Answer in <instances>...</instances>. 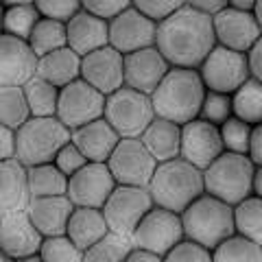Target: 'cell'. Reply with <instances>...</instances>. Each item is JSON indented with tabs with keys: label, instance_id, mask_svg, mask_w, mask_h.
I'll list each match as a JSON object with an SVG mask.
<instances>
[{
	"label": "cell",
	"instance_id": "obj_1",
	"mask_svg": "<svg viewBox=\"0 0 262 262\" xmlns=\"http://www.w3.org/2000/svg\"><path fill=\"white\" fill-rule=\"evenodd\" d=\"M214 46L216 37L212 18L194 11L188 3L158 24L155 48L170 68L199 70L206 57L214 51Z\"/></svg>",
	"mask_w": 262,
	"mask_h": 262
},
{
	"label": "cell",
	"instance_id": "obj_2",
	"mask_svg": "<svg viewBox=\"0 0 262 262\" xmlns=\"http://www.w3.org/2000/svg\"><path fill=\"white\" fill-rule=\"evenodd\" d=\"M206 92L208 90L203 85L199 70L170 68L158 90L151 94L155 118L170 120L179 127L199 118Z\"/></svg>",
	"mask_w": 262,
	"mask_h": 262
},
{
	"label": "cell",
	"instance_id": "obj_3",
	"mask_svg": "<svg viewBox=\"0 0 262 262\" xmlns=\"http://www.w3.org/2000/svg\"><path fill=\"white\" fill-rule=\"evenodd\" d=\"M149 192L155 208L182 214L192 201L206 194L203 170L194 168L192 164L184 162L182 158L158 164L149 184Z\"/></svg>",
	"mask_w": 262,
	"mask_h": 262
},
{
	"label": "cell",
	"instance_id": "obj_4",
	"mask_svg": "<svg viewBox=\"0 0 262 262\" xmlns=\"http://www.w3.org/2000/svg\"><path fill=\"white\" fill-rule=\"evenodd\" d=\"M182 225L186 241L212 251L236 234L234 208L210 194H201L182 212Z\"/></svg>",
	"mask_w": 262,
	"mask_h": 262
},
{
	"label": "cell",
	"instance_id": "obj_5",
	"mask_svg": "<svg viewBox=\"0 0 262 262\" xmlns=\"http://www.w3.org/2000/svg\"><path fill=\"white\" fill-rule=\"evenodd\" d=\"M68 142H72V131L57 116L29 118V122L15 131V160L24 168L53 164Z\"/></svg>",
	"mask_w": 262,
	"mask_h": 262
},
{
	"label": "cell",
	"instance_id": "obj_6",
	"mask_svg": "<svg viewBox=\"0 0 262 262\" xmlns=\"http://www.w3.org/2000/svg\"><path fill=\"white\" fill-rule=\"evenodd\" d=\"M253 173L256 166L247 155L225 151L203 170V188L206 194L234 208L253 194Z\"/></svg>",
	"mask_w": 262,
	"mask_h": 262
},
{
	"label": "cell",
	"instance_id": "obj_7",
	"mask_svg": "<svg viewBox=\"0 0 262 262\" xmlns=\"http://www.w3.org/2000/svg\"><path fill=\"white\" fill-rule=\"evenodd\" d=\"M103 118L114 127L120 140H140L146 127L155 120L151 96L131 88H120L107 96Z\"/></svg>",
	"mask_w": 262,
	"mask_h": 262
},
{
	"label": "cell",
	"instance_id": "obj_8",
	"mask_svg": "<svg viewBox=\"0 0 262 262\" xmlns=\"http://www.w3.org/2000/svg\"><path fill=\"white\" fill-rule=\"evenodd\" d=\"M153 199L149 188L116 186L103 206V216L107 221L110 232L131 238L140 221L153 210Z\"/></svg>",
	"mask_w": 262,
	"mask_h": 262
},
{
	"label": "cell",
	"instance_id": "obj_9",
	"mask_svg": "<svg viewBox=\"0 0 262 262\" xmlns=\"http://www.w3.org/2000/svg\"><path fill=\"white\" fill-rule=\"evenodd\" d=\"M199 75L208 92H219L227 96H232L245 81L251 79L247 55L229 51L223 46H214V51L201 63Z\"/></svg>",
	"mask_w": 262,
	"mask_h": 262
},
{
	"label": "cell",
	"instance_id": "obj_10",
	"mask_svg": "<svg viewBox=\"0 0 262 262\" xmlns=\"http://www.w3.org/2000/svg\"><path fill=\"white\" fill-rule=\"evenodd\" d=\"M184 241V225H182V214L175 212L153 208L146 214L140 225L136 227L131 243L136 249H144L158 256H166V253Z\"/></svg>",
	"mask_w": 262,
	"mask_h": 262
},
{
	"label": "cell",
	"instance_id": "obj_11",
	"mask_svg": "<svg viewBox=\"0 0 262 262\" xmlns=\"http://www.w3.org/2000/svg\"><path fill=\"white\" fill-rule=\"evenodd\" d=\"M105 101L98 90L88 85L83 79H77L75 83L59 90V103H57V118H59L70 131L103 118Z\"/></svg>",
	"mask_w": 262,
	"mask_h": 262
},
{
	"label": "cell",
	"instance_id": "obj_12",
	"mask_svg": "<svg viewBox=\"0 0 262 262\" xmlns=\"http://www.w3.org/2000/svg\"><path fill=\"white\" fill-rule=\"evenodd\" d=\"M107 168L116 186L149 188L158 162L140 140H120L116 151L107 160Z\"/></svg>",
	"mask_w": 262,
	"mask_h": 262
},
{
	"label": "cell",
	"instance_id": "obj_13",
	"mask_svg": "<svg viewBox=\"0 0 262 262\" xmlns=\"http://www.w3.org/2000/svg\"><path fill=\"white\" fill-rule=\"evenodd\" d=\"M223 153L225 146L216 125L201 118H194L182 125V151H179V158L184 162L192 164L199 170H206Z\"/></svg>",
	"mask_w": 262,
	"mask_h": 262
},
{
	"label": "cell",
	"instance_id": "obj_14",
	"mask_svg": "<svg viewBox=\"0 0 262 262\" xmlns=\"http://www.w3.org/2000/svg\"><path fill=\"white\" fill-rule=\"evenodd\" d=\"M116 182L110 173L107 164L88 162L83 168L68 179V199L75 208H96L103 210Z\"/></svg>",
	"mask_w": 262,
	"mask_h": 262
},
{
	"label": "cell",
	"instance_id": "obj_15",
	"mask_svg": "<svg viewBox=\"0 0 262 262\" xmlns=\"http://www.w3.org/2000/svg\"><path fill=\"white\" fill-rule=\"evenodd\" d=\"M155 35H158V24L144 18L134 7V3L110 22V46L122 55L155 46Z\"/></svg>",
	"mask_w": 262,
	"mask_h": 262
},
{
	"label": "cell",
	"instance_id": "obj_16",
	"mask_svg": "<svg viewBox=\"0 0 262 262\" xmlns=\"http://www.w3.org/2000/svg\"><path fill=\"white\" fill-rule=\"evenodd\" d=\"M81 79L103 96H112L125 88V55L112 46L85 55L81 59Z\"/></svg>",
	"mask_w": 262,
	"mask_h": 262
},
{
	"label": "cell",
	"instance_id": "obj_17",
	"mask_svg": "<svg viewBox=\"0 0 262 262\" xmlns=\"http://www.w3.org/2000/svg\"><path fill=\"white\" fill-rule=\"evenodd\" d=\"M212 27H214L216 46H223V48H229V51L245 53V55L262 37V29L258 27L253 13L236 11L229 5L219 15L212 18Z\"/></svg>",
	"mask_w": 262,
	"mask_h": 262
},
{
	"label": "cell",
	"instance_id": "obj_18",
	"mask_svg": "<svg viewBox=\"0 0 262 262\" xmlns=\"http://www.w3.org/2000/svg\"><path fill=\"white\" fill-rule=\"evenodd\" d=\"M44 236L33 225L27 210L9 212L0 216V251L13 260H22L39 253Z\"/></svg>",
	"mask_w": 262,
	"mask_h": 262
},
{
	"label": "cell",
	"instance_id": "obj_19",
	"mask_svg": "<svg viewBox=\"0 0 262 262\" xmlns=\"http://www.w3.org/2000/svg\"><path fill=\"white\" fill-rule=\"evenodd\" d=\"M37 72V55L29 42L0 35V88H24Z\"/></svg>",
	"mask_w": 262,
	"mask_h": 262
},
{
	"label": "cell",
	"instance_id": "obj_20",
	"mask_svg": "<svg viewBox=\"0 0 262 262\" xmlns=\"http://www.w3.org/2000/svg\"><path fill=\"white\" fill-rule=\"evenodd\" d=\"M170 66L155 46L125 55V88L151 96L168 75Z\"/></svg>",
	"mask_w": 262,
	"mask_h": 262
},
{
	"label": "cell",
	"instance_id": "obj_21",
	"mask_svg": "<svg viewBox=\"0 0 262 262\" xmlns=\"http://www.w3.org/2000/svg\"><path fill=\"white\" fill-rule=\"evenodd\" d=\"M118 142L120 136L105 118L88 122V125L72 131V144L85 155L88 162L94 164H107L112 153L116 151Z\"/></svg>",
	"mask_w": 262,
	"mask_h": 262
},
{
	"label": "cell",
	"instance_id": "obj_22",
	"mask_svg": "<svg viewBox=\"0 0 262 262\" xmlns=\"http://www.w3.org/2000/svg\"><path fill=\"white\" fill-rule=\"evenodd\" d=\"M27 212L33 221V225L37 227V232L44 238H51V236L66 234L68 221L72 216V212H75V203L68 199V194L42 196V199H31Z\"/></svg>",
	"mask_w": 262,
	"mask_h": 262
},
{
	"label": "cell",
	"instance_id": "obj_23",
	"mask_svg": "<svg viewBox=\"0 0 262 262\" xmlns=\"http://www.w3.org/2000/svg\"><path fill=\"white\" fill-rule=\"evenodd\" d=\"M66 33H68V48H72L81 59L90 53L110 46V22L94 18L85 9H81L66 24Z\"/></svg>",
	"mask_w": 262,
	"mask_h": 262
},
{
	"label": "cell",
	"instance_id": "obj_24",
	"mask_svg": "<svg viewBox=\"0 0 262 262\" xmlns=\"http://www.w3.org/2000/svg\"><path fill=\"white\" fill-rule=\"evenodd\" d=\"M31 203L27 168L18 160L0 162V216L27 210Z\"/></svg>",
	"mask_w": 262,
	"mask_h": 262
},
{
	"label": "cell",
	"instance_id": "obj_25",
	"mask_svg": "<svg viewBox=\"0 0 262 262\" xmlns=\"http://www.w3.org/2000/svg\"><path fill=\"white\" fill-rule=\"evenodd\" d=\"M140 142L146 146V151L153 155V160L158 164L177 160L179 151H182V127L170 120L155 118L146 127Z\"/></svg>",
	"mask_w": 262,
	"mask_h": 262
},
{
	"label": "cell",
	"instance_id": "obj_26",
	"mask_svg": "<svg viewBox=\"0 0 262 262\" xmlns=\"http://www.w3.org/2000/svg\"><path fill=\"white\" fill-rule=\"evenodd\" d=\"M35 77L48 81L55 88H66L81 79V57L72 48H61L51 55H44L37 59V72Z\"/></svg>",
	"mask_w": 262,
	"mask_h": 262
},
{
	"label": "cell",
	"instance_id": "obj_27",
	"mask_svg": "<svg viewBox=\"0 0 262 262\" xmlns=\"http://www.w3.org/2000/svg\"><path fill=\"white\" fill-rule=\"evenodd\" d=\"M107 234H110V227L103 216V210H96V208H75L68 221V229H66V236L81 251H88L92 245H96Z\"/></svg>",
	"mask_w": 262,
	"mask_h": 262
},
{
	"label": "cell",
	"instance_id": "obj_28",
	"mask_svg": "<svg viewBox=\"0 0 262 262\" xmlns=\"http://www.w3.org/2000/svg\"><path fill=\"white\" fill-rule=\"evenodd\" d=\"M27 179L31 199L68 194V177L55 164H39V166L27 168Z\"/></svg>",
	"mask_w": 262,
	"mask_h": 262
},
{
	"label": "cell",
	"instance_id": "obj_29",
	"mask_svg": "<svg viewBox=\"0 0 262 262\" xmlns=\"http://www.w3.org/2000/svg\"><path fill=\"white\" fill-rule=\"evenodd\" d=\"M39 20H42V15H39L35 3H5V35L29 42L31 33Z\"/></svg>",
	"mask_w": 262,
	"mask_h": 262
},
{
	"label": "cell",
	"instance_id": "obj_30",
	"mask_svg": "<svg viewBox=\"0 0 262 262\" xmlns=\"http://www.w3.org/2000/svg\"><path fill=\"white\" fill-rule=\"evenodd\" d=\"M232 112L234 116L256 127L262 125V83L249 79L232 94Z\"/></svg>",
	"mask_w": 262,
	"mask_h": 262
},
{
	"label": "cell",
	"instance_id": "obj_31",
	"mask_svg": "<svg viewBox=\"0 0 262 262\" xmlns=\"http://www.w3.org/2000/svg\"><path fill=\"white\" fill-rule=\"evenodd\" d=\"M27 103L31 110V118H53L57 116V103H59V88L51 85L48 81L33 77L24 85Z\"/></svg>",
	"mask_w": 262,
	"mask_h": 262
},
{
	"label": "cell",
	"instance_id": "obj_32",
	"mask_svg": "<svg viewBox=\"0 0 262 262\" xmlns=\"http://www.w3.org/2000/svg\"><path fill=\"white\" fill-rule=\"evenodd\" d=\"M29 46H31V51L37 55V59L39 57H44V55H51L55 51H61V48L68 46L66 24L42 18L37 22V27L33 29V33H31Z\"/></svg>",
	"mask_w": 262,
	"mask_h": 262
},
{
	"label": "cell",
	"instance_id": "obj_33",
	"mask_svg": "<svg viewBox=\"0 0 262 262\" xmlns=\"http://www.w3.org/2000/svg\"><path fill=\"white\" fill-rule=\"evenodd\" d=\"M236 234L253 241L262 247V199L256 194L247 196L238 206H234Z\"/></svg>",
	"mask_w": 262,
	"mask_h": 262
},
{
	"label": "cell",
	"instance_id": "obj_34",
	"mask_svg": "<svg viewBox=\"0 0 262 262\" xmlns=\"http://www.w3.org/2000/svg\"><path fill=\"white\" fill-rule=\"evenodd\" d=\"M29 118L31 110L24 88H0V122L18 131L24 122H29Z\"/></svg>",
	"mask_w": 262,
	"mask_h": 262
},
{
	"label": "cell",
	"instance_id": "obj_35",
	"mask_svg": "<svg viewBox=\"0 0 262 262\" xmlns=\"http://www.w3.org/2000/svg\"><path fill=\"white\" fill-rule=\"evenodd\" d=\"M212 262H262V247L241 234H234L212 249Z\"/></svg>",
	"mask_w": 262,
	"mask_h": 262
},
{
	"label": "cell",
	"instance_id": "obj_36",
	"mask_svg": "<svg viewBox=\"0 0 262 262\" xmlns=\"http://www.w3.org/2000/svg\"><path fill=\"white\" fill-rule=\"evenodd\" d=\"M131 249H134L131 238L110 232L105 238L83 251V262H125Z\"/></svg>",
	"mask_w": 262,
	"mask_h": 262
},
{
	"label": "cell",
	"instance_id": "obj_37",
	"mask_svg": "<svg viewBox=\"0 0 262 262\" xmlns=\"http://www.w3.org/2000/svg\"><path fill=\"white\" fill-rule=\"evenodd\" d=\"M219 131H221V140H223V146H225L227 153H238V155L249 153L251 131H253L251 125H247V122H243L236 116H232L219 127Z\"/></svg>",
	"mask_w": 262,
	"mask_h": 262
},
{
	"label": "cell",
	"instance_id": "obj_38",
	"mask_svg": "<svg viewBox=\"0 0 262 262\" xmlns=\"http://www.w3.org/2000/svg\"><path fill=\"white\" fill-rule=\"evenodd\" d=\"M39 258L44 262H83V251L63 234L44 238L39 247Z\"/></svg>",
	"mask_w": 262,
	"mask_h": 262
},
{
	"label": "cell",
	"instance_id": "obj_39",
	"mask_svg": "<svg viewBox=\"0 0 262 262\" xmlns=\"http://www.w3.org/2000/svg\"><path fill=\"white\" fill-rule=\"evenodd\" d=\"M232 116H234L232 96L219 94V92H206L203 103H201V112H199L201 120H208V122H212V125L221 127L225 120H229Z\"/></svg>",
	"mask_w": 262,
	"mask_h": 262
},
{
	"label": "cell",
	"instance_id": "obj_40",
	"mask_svg": "<svg viewBox=\"0 0 262 262\" xmlns=\"http://www.w3.org/2000/svg\"><path fill=\"white\" fill-rule=\"evenodd\" d=\"M35 7L42 18L61 22V24H68L83 9V5L79 0H39V3H35Z\"/></svg>",
	"mask_w": 262,
	"mask_h": 262
},
{
	"label": "cell",
	"instance_id": "obj_41",
	"mask_svg": "<svg viewBox=\"0 0 262 262\" xmlns=\"http://www.w3.org/2000/svg\"><path fill=\"white\" fill-rule=\"evenodd\" d=\"M164 262H212V251L184 238L164 256Z\"/></svg>",
	"mask_w": 262,
	"mask_h": 262
},
{
	"label": "cell",
	"instance_id": "obj_42",
	"mask_svg": "<svg viewBox=\"0 0 262 262\" xmlns=\"http://www.w3.org/2000/svg\"><path fill=\"white\" fill-rule=\"evenodd\" d=\"M134 7L144 15V18H149L155 24H162L177 9H182L184 3H170V0H136Z\"/></svg>",
	"mask_w": 262,
	"mask_h": 262
},
{
	"label": "cell",
	"instance_id": "obj_43",
	"mask_svg": "<svg viewBox=\"0 0 262 262\" xmlns=\"http://www.w3.org/2000/svg\"><path fill=\"white\" fill-rule=\"evenodd\" d=\"M53 164H55V166L61 170V173H63L66 177L70 179L72 175L79 173V170L85 166L88 160H85V155L81 153L75 144L68 142V144H66L59 153H57V158H55V162H53Z\"/></svg>",
	"mask_w": 262,
	"mask_h": 262
},
{
	"label": "cell",
	"instance_id": "obj_44",
	"mask_svg": "<svg viewBox=\"0 0 262 262\" xmlns=\"http://www.w3.org/2000/svg\"><path fill=\"white\" fill-rule=\"evenodd\" d=\"M83 9L88 13H92L94 18L98 20H105V22H112L114 18L129 9L131 3H125V0H88V3H81Z\"/></svg>",
	"mask_w": 262,
	"mask_h": 262
},
{
	"label": "cell",
	"instance_id": "obj_45",
	"mask_svg": "<svg viewBox=\"0 0 262 262\" xmlns=\"http://www.w3.org/2000/svg\"><path fill=\"white\" fill-rule=\"evenodd\" d=\"M15 158V131L0 122V162Z\"/></svg>",
	"mask_w": 262,
	"mask_h": 262
},
{
	"label": "cell",
	"instance_id": "obj_46",
	"mask_svg": "<svg viewBox=\"0 0 262 262\" xmlns=\"http://www.w3.org/2000/svg\"><path fill=\"white\" fill-rule=\"evenodd\" d=\"M188 5H190L194 11L208 15V18H214V15H219L227 7V0H190Z\"/></svg>",
	"mask_w": 262,
	"mask_h": 262
},
{
	"label": "cell",
	"instance_id": "obj_47",
	"mask_svg": "<svg viewBox=\"0 0 262 262\" xmlns=\"http://www.w3.org/2000/svg\"><path fill=\"white\" fill-rule=\"evenodd\" d=\"M247 61H249V75L251 79H256L262 83V37L256 42V46L247 53Z\"/></svg>",
	"mask_w": 262,
	"mask_h": 262
},
{
	"label": "cell",
	"instance_id": "obj_48",
	"mask_svg": "<svg viewBox=\"0 0 262 262\" xmlns=\"http://www.w3.org/2000/svg\"><path fill=\"white\" fill-rule=\"evenodd\" d=\"M247 158L253 162V166H262V125H256L251 131V142Z\"/></svg>",
	"mask_w": 262,
	"mask_h": 262
},
{
	"label": "cell",
	"instance_id": "obj_49",
	"mask_svg": "<svg viewBox=\"0 0 262 262\" xmlns=\"http://www.w3.org/2000/svg\"><path fill=\"white\" fill-rule=\"evenodd\" d=\"M125 262H164V258L158 256V253H151V251H144V249H136L134 247Z\"/></svg>",
	"mask_w": 262,
	"mask_h": 262
},
{
	"label": "cell",
	"instance_id": "obj_50",
	"mask_svg": "<svg viewBox=\"0 0 262 262\" xmlns=\"http://www.w3.org/2000/svg\"><path fill=\"white\" fill-rule=\"evenodd\" d=\"M227 5L243 13H253V9H256V0H227Z\"/></svg>",
	"mask_w": 262,
	"mask_h": 262
},
{
	"label": "cell",
	"instance_id": "obj_51",
	"mask_svg": "<svg viewBox=\"0 0 262 262\" xmlns=\"http://www.w3.org/2000/svg\"><path fill=\"white\" fill-rule=\"evenodd\" d=\"M253 194L262 199V166H256V173H253Z\"/></svg>",
	"mask_w": 262,
	"mask_h": 262
},
{
	"label": "cell",
	"instance_id": "obj_52",
	"mask_svg": "<svg viewBox=\"0 0 262 262\" xmlns=\"http://www.w3.org/2000/svg\"><path fill=\"white\" fill-rule=\"evenodd\" d=\"M253 18H256L258 27L262 29V0H256V9H253Z\"/></svg>",
	"mask_w": 262,
	"mask_h": 262
},
{
	"label": "cell",
	"instance_id": "obj_53",
	"mask_svg": "<svg viewBox=\"0 0 262 262\" xmlns=\"http://www.w3.org/2000/svg\"><path fill=\"white\" fill-rule=\"evenodd\" d=\"M15 262H44V260L39 258V253H35V256H29V258H22V260H15Z\"/></svg>",
	"mask_w": 262,
	"mask_h": 262
},
{
	"label": "cell",
	"instance_id": "obj_54",
	"mask_svg": "<svg viewBox=\"0 0 262 262\" xmlns=\"http://www.w3.org/2000/svg\"><path fill=\"white\" fill-rule=\"evenodd\" d=\"M3 22H5V3H0V35L5 33V29H3Z\"/></svg>",
	"mask_w": 262,
	"mask_h": 262
},
{
	"label": "cell",
	"instance_id": "obj_55",
	"mask_svg": "<svg viewBox=\"0 0 262 262\" xmlns=\"http://www.w3.org/2000/svg\"><path fill=\"white\" fill-rule=\"evenodd\" d=\"M0 262H15V260H13V258H9V256H7V253L0 251Z\"/></svg>",
	"mask_w": 262,
	"mask_h": 262
}]
</instances>
